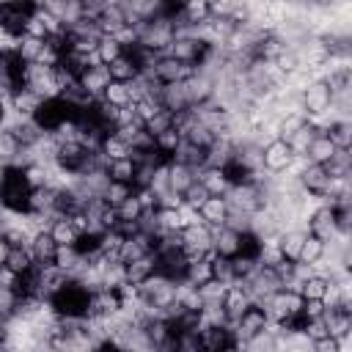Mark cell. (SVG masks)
I'll list each match as a JSON object with an SVG mask.
<instances>
[{
	"label": "cell",
	"instance_id": "cell-1",
	"mask_svg": "<svg viewBox=\"0 0 352 352\" xmlns=\"http://www.w3.org/2000/svg\"><path fill=\"white\" fill-rule=\"evenodd\" d=\"M91 286H85L80 278H69L47 300L58 316H91Z\"/></svg>",
	"mask_w": 352,
	"mask_h": 352
},
{
	"label": "cell",
	"instance_id": "cell-2",
	"mask_svg": "<svg viewBox=\"0 0 352 352\" xmlns=\"http://www.w3.org/2000/svg\"><path fill=\"white\" fill-rule=\"evenodd\" d=\"M30 182L25 176V168L22 165H8L3 170V179H0V201L8 212H19L25 214L28 206H30Z\"/></svg>",
	"mask_w": 352,
	"mask_h": 352
},
{
	"label": "cell",
	"instance_id": "cell-3",
	"mask_svg": "<svg viewBox=\"0 0 352 352\" xmlns=\"http://www.w3.org/2000/svg\"><path fill=\"white\" fill-rule=\"evenodd\" d=\"M33 124L41 129V132H55L60 124H66V121H77L80 118V110L77 107H72L60 94L58 96H47V99H41V104L33 110Z\"/></svg>",
	"mask_w": 352,
	"mask_h": 352
},
{
	"label": "cell",
	"instance_id": "cell-4",
	"mask_svg": "<svg viewBox=\"0 0 352 352\" xmlns=\"http://www.w3.org/2000/svg\"><path fill=\"white\" fill-rule=\"evenodd\" d=\"M209 47H212V44L201 41V38L192 36V33H179V36H173V41L168 44L165 55L182 60V63H187V66H198V63L204 60V55H206Z\"/></svg>",
	"mask_w": 352,
	"mask_h": 352
},
{
	"label": "cell",
	"instance_id": "cell-5",
	"mask_svg": "<svg viewBox=\"0 0 352 352\" xmlns=\"http://www.w3.org/2000/svg\"><path fill=\"white\" fill-rule=\"evenodd\" d=\"M179 239H182V248L184 253L190 256V261L195 258H206L212 253V228L206 223H192V226H184L179 231Z\"/></svg>",
	"mask_w": 352,
	"mask_h": 352
},
{
	"label": "cell",
	"instance_id": "cell-6",
	"mask_svg": "<svg viewBox=\"0 0 352 352\" xmlns=\"http://www.w3.org/2000/svg\"><path fill=\"white\" fill-rule=\"evenodd\" d=\"M333 104V91L324 80H314L300 91V107L305 116H322Z\"/></svg>",
	"mask_w": 352,
	"mask_h": 352
},
{
	"label": "cell",
	"instance_id": "cell-7",
	"mask_svg": "<svg viewBox=\"0 0 352 352\" xmlns=\"http://www.w3.org/2000/svg\"><path fill=\"white\" fill-rule=\"evenodd\" d=\"M305 231L308 234H314L316 239H322V242H330V239H336V234H338V223H336V206L333 204H319L314 212H311V217L305 220Z\"/></svg>",
	"mask_w": 352,
	"mask_h": 352
},
{
	"label": "cell",
	"instance_id": "cell-8",
	"mask_svg": "<svg viewBox=\"0 0 352 352\" xmlns=\"http://www.w3.org/2000/svg\"><path fill=\"white\" fill-rule=\"evenodd\" d=\"M292 160H294V151L283 138H272L261 146V168L267 173H283L292 165Z\"/></svg>",
	"mask_w": 352,
	"mask_h": 352
},
{
	"label": "cell",
	"instance_id": "cell-9",
	"mask_svg": "<svg viewBox=\"0 0 352 352\" xmlns=\"http://www.w3.org/2000/svg\"><path fill=\"white\" fill-rule=\"evenodd\" d=\"M25 85L33 88L41 99H47V96H58V94H60V85H58V80H55V66H44V63H36V60L28 63Z\"/></svg>",
	"mask_w": 352,
	"mask_h": 352
},
{
	"label": "cell",
	"instance_id": "cell-10",
	"mask_svg": "<svg viewBox=\"0 0 352 352\" xmlns=\"http://www.w3.org/2000/svg\"><path fill=\"white\" fill-rule=\"evenodd\" d=\"M192 72H195V66H187V63H182V60H176V58H170V55L162 52V55L154 60L151 72H146V74H151L157 82H182V80H187Z\"/></svg>",
	"mask_w": 352,
	"mask_h": 352
},
{
	"label": "cell",
	"instance_id": "cell-11",
	"mask_svg": "<svg viewBox=\"0 0 352 352\" xmlns=\"http://www.w3.org/2000/svg\"><path fill=\"white\" fill-rule=\"evenodd\" d=\"M201 349H206V352L236 349L231 324H201Z\"/></svg>",
	"mask_w": 352,
	"mask_h": 352
},
{
	"label": "cell",
	"instance_id": "cell-12",
	"mask_svg": "<svg viewBox=\"0 0 352 352\" xmlns=\"http://www.w3.org/2000/svg\"><path fill=\"white\" fill-rule=\"evenodd\" d=\"M297 182H300V190H305V192H311V195H322V198H324L327 184H330V173H327V168H324V165H319V162H305V165H302V170L297 173Z\"/></svg>",
	"mask_w": 352,
	"mask_h": 352
},
{
	"label": "cell",
	"instance_id": "cell-13",
	"mask_svg": "<svg viewBox=\"0 0 352 352\" xmlns=\"http://www.w3.org/2000/svg\"><path fill=\"white\" fill-rule=\"evenodd\" d=\"M160 104L170 113H184L192 107L190 102V94H187V85L184 80L182 82H162L160 85Z\"/></svg>",
	"mask_w": 352,
	"mask_h": 352
},
{
	"label": "cell",
	"instance_id": "cell-14",
	"mask_svg": "<svg viewBox=\"0 0 352 352\" xmlns=\"http://www.w3.org/2000/svg\"><path fill=\"white\" fill-rule=\"evenodd\" d=\"M239 234L236 228L231 226H217L212 228V253L217 256H226V258H234L239 253Z\"/></svg>",
	"mask_w": 352,
	"mask_h": 352
},
{
	"label": "cell",
	"instance_id": "cell-15",
	"mask_svg": "<svg viewBox=\"0 0 352 352\" xmlns=\"http://www.w3.org/2000/svg\"><path fill=\"white\" fill-rule=\"evenodd\" d=\"M77 82L91 94V96H102V91L107 88L110 82V72H107V63H94V66H85L77 77Z\"/></svg>",
	"mask_w": 352,
	"mask_h": 352
},
{
	"label": "cell",
	"instance_id": "cell-16",
	"mask_svg": "<svg viewBox=\"0 0 352 352\" xmlns=\"http://www.w3.org/2000/svg\"><path fill=\"white\" fill-rule=\"evenodd\" d=\"M198 214H201V220H204L209 228L226 226V217H228V201H226V195H209V198L198 206Z\"/></svg>",
	"mask_w": 352,
	"mask_h": 352
},
{
	"label": "cell",
	"instance_id": "cell-17",
	"mask_svg": "<svg viewBox=\"0 0 352 352\" xmlns=\"http://www.w3.org/2000/svg\"><path fill=\"white\" fill-rule=\"evenodd\" d=\"M30 253H33V261L36 264H55V256H58V242L50 236V231H36L30 236Z\"/></svg>",
	"mask_w": 352,
	"mask_h": 352
},
{
	"label": "cell",
	"instance_id": "cell-18",
	"mask_svg": "<svg viewBox=\"0 0 352 352\" xmlns=\"http://www.w3.org/2000/svg\"><path fill=\"white\" fill-rule=\"evenodd\" d=\"M198 179V170L195 168H190V165H184V162H168V190H173V192H184L192 182Z\"/></svg>",
	"mask_w": 352,
	"mask_h": 352
},
{
	"label": "cell",
	"instance_id": "cell-19",
	"mask_svg": "<svg viewBox=\"0 0 352 352\" xmlns=\"http://www.w3.org/2000/svg\"><path fill=\"white\" fill-rule=\"evenodd\" d=\"M305 234L308 231L302 226H294V228H286V231L278 234V248H280L283 258H289V261H297L300 258V248L305 242Z\"/></svg>",
	"mask_w": 352,
	"mask_h": 352
},
{
	"label": "cell",
	"instance_id": "cell-20",
	"mask_svg": "<svg viewBox=\"0 0 352 352\" xmlns=\"http://www.w3.org/2000/svg\"><path fill=\"white\" fill-rule=\"evenodd\" d=\"M198 182L209 190V195H226L228 187H231L226 170H223V168H214V165H204V168L198 170Z\"/></svg>",
	"mask_w": 352,
	"mask_h": 352
},
{
	"label": "cell",
	"instance_id": "cell-21",
	"mask_svg": "<svg viewBox=\"0 0 352 352\" xmlns=\"http://www.w3.org/2000/svg\"><path fill=\"white\" fill-rule=\"evenodd\" d=\"M336 151H338V148H336V143H333L324 132H316V135L311 138V143H308V148H305V154H302V157H305L308 162H319V165H324Z\"/></svg>",
	"mask_w": 352,
	"mask_h": 352
},
{
	"label": "cell",
	"instance_id": "cell-22",
	"mask_svg": "<svg viewBox=\"0 0 352 352\" xmlns=\"http://www.w3.org/2000/svg\"><path fill=\"white\" fill-rule=\"evenodd\" d=\"M148 275H154V250L124 264V280H129V283H135V286H140Z\"/></svg>",
	"mask_w": 352,
	"mask_h": 352
},
{
	"label": "cell",
	"instance_id": "cell-23",
	"mask_svg": "<svg viewBox=\"0 0 352 352\" xmlns=\"http://www.w3.org/2000/svg\"><path fill=\"white\" fill-rule=\"evenodd\" d=\"M107 72H110V80L129 82V80H135V77L140 74V66H138V63H135V58L124 50L116 60H110V63H107Z\"/></svg>",
	"mask_w": 352,
	"mask_h": 352
},
{
	"label": "cell",
	"instance_id": "cell-24",
	"mask_svg": "<svg viewBox=\"0 0 352 352\" xmlns=\"http://www.w3.org/2000/svg\"><path fill=\"white\" fill-rule=\"evenodd\" d=\"M41 104V96L33 91V88H28V85H22V88H16L14 94H11V99H8V107L14 110V113H19V116H33V110Z\"/></svg>",
	"mask_w": 352,
	"mask_h": 352
},
{
	"label": "cell",
	"instance_id": "cell-25",
	"mask_svg": "<svg viewBox=\"0 0 352 352\" xmlns=\"http://www.w3.org/2000/svg\"><path fill=\"white\" fill-rule=\"evenodd\" d=\"M47 231H50V236H52L58 245H74V242H77V236H80V231L74 228V223H72L69 217H63V214L52 217Z\"/></svg>",
	"mask_w": 352,
	"mask_h": 352
},
{
	"label": "cell",
	"instance_id": "cell-26",
	"mask_svg": "<svg viewBox=\"0 0 352 352\" xmlns=\"http://www.w3.org/2000/svg\"><path fill=\"white\" fill-rule=\"evenodd\" d=\"M19 151H22V143L19 138L8 129V126H0V165H16L19 160Z\"/></svg>",
	"mask_w": 352,
	"mask_h": 352
},
{
	"label": "cell",
	"instance_id": "cell-27",
	"mask_svg": "<svg viewBox=\"0 0 352 352\" xmlns=\"http://www.w3.org/2000/svg\"><path fill=\"white\" fill-rule=\"evenodd\" d=\"M324 135L336 143V148H352V124L349 118H336L324 126Z\"/></svg>",
	"mask_w": 352,
	"mask_h": 352
},
{
	"label": "cell",
	"instance_id": "cell-28",
	"mask_svg": "<svg viewBox=\"0 0 352 352\" xmlns=\"http://www.w3.org/2000/svg\"><path fill=\"white\" fill-rule=\"evenodd\" d=\"M182 16L187 28L209 22V0H182Z\"/></svg>",
	"mask_w": 352,
	"mask_h": 352
},
{
	"label": "cell",
	"instance_id": "cell-29",
	"mask_svg": "<svg viewBox=\"0 0 352 352\" xmlns=\"http://www.w3.org/2000/svg\"><path fill=\"white\" fill-rule=\"evenodd\" d=\"M99 99H102V102H107V104H113V107H124V104H129V102H132L129 82L110 80V82H107V88L102 91V96H99Z\"/></svg>",
	"mask_w": 352,
	"mask_h": 352
},
{
	"label": "cell",
	"instance_id": "cell-30",
	"mask_svg": "<svg viewBox=\"0 0 352 352\" xmlns=\"http://www.w3.org/2000/svg\"><path fill=\"white\" fill-rule=\"evenodd\" d=\"M104 170H107V179H113V182H129L132 184V179H135V160L132 157L107 160Z\"/></svg>",
	"mask_w": 352,
	"mask_h": 352
},
{
	"label": "cell",
	"instance_id": "cell-31",
	"mask_svg": "<svg viewBox=\"0 0 352 352\" xmlns=\"http://www.w3.org/2000/svg\"><path fill=\"white\" fill-rule=\"evenodd\" d=\"M143 204H140V198H138V192H132V195H126L118 206H116V214H118V223H138L140 217H143Z\"/></svg>",
	"mask_w": 352,
	"mask_h": 352
},
{
	"label": "cell",
	"instance_id": "cell-32",
	"mask_svg": "<svg viewBox=\"0 0 352 352\" xmlns=\"http://www.w3.org/2000/svg\"><path fill=\"white\" fill-rule=\"evenodd\" d=\"M36 261H33V253H30V248L28 245H11V253H8V261H6V267L11 270V272H25V270H30Z\"/></svg>",
	"mask_w": 352,
	"mask_h": 352
},
{
	"label": "cell",
	"instance_id": "cell-33",
	"mask_svg": "<svg viewBox=\"0 0 352 352\" xmlns=\"http://www.w3.org/2000/svg\"><path fill=\"white\" fill-rule=\"evenodd\" d=\"M226 283H220V280H214V278H209V280H204V283H198V294H201V308L204 305H223V294H226Z\"/></svg>",
	"mask_w": 352,
	"mask_h": 352
},
{
	"label": "cell",
	"instance_id": "cell-34",
	"mask_svg": "<svg viewBox=\"0 0 352 352\" xmlns=\"http://www.w3.org/2000/svg\"><path fill=\"white\" fill-rule=\"evenodd\" d=\"M99 151L107 157V160H118V157H129V143L121 140L116 132H107L99 143Z\"/></svg>",
	"mask_w": 352,
	"mask_h": 352
},
{
	"label": "cell",
	"instance_id": "cell-35",
	"mask_svg": "<svg viewBox=\"0 0 352 352\" xmlns=\"http://www.w3.org/2000/svg\"><path fill=\"white\" fill-rule=\"evenodd\" d=\"M327 280H330V278L314 272V275H308V278L297 286V292L302 294V300H322V294H324V289H327Z\"/></svg>",
	"mask_w": 352,
	"mask_h": 352
},
{
	"label": "cell",
	"instance_id": "cell-36",
	"mask_svg": "<svg viewBox=\"0 0 352 352\" xmlns=\"http://www.w3.org/2000/svg\"><path fill=\"white\" fill-rule=\"evenodd\" d=\"M124 52V44L116 38V36H99V41H96V58L102 60V63H110V60H116L118 55Z\"/></svg>",
	"mask_w": 352,
	"mask_h": 352
},
{
	"label": "cell",
	"instance_id": "cell-37",
	"mask_svg": "<svg viewBox=\"0 0 352 352\" xmlns=\"http://www.w3.org/2000/svg\"><path fill=\"white\" fill-rule=\"evenodd\" d=\"M209 267H212V278L220 280V283H234V264L231 258L226 256H217V253H209Z\"/></svg>",
	"mask_w": 352,
	"mask_h": 352
},
{
	"label": "cell",
	"instance_id": "cell-38",
	"mask_svg": "<svg viewBox=\"0 0 352 352\" xmlns=\"http://www.w3.org/2000/svg\"><path fill=\"white\" fill-rule=\"evenodd\" d=\"M135 192V187L129 184V182H113V179H107V184H104V190H102V198L110 204V206H118L126 195H132Z\"/></svg>",
	"mask_w": 352,
	"mask_h": 352
},
{
	"label": "cell",
	"instance_id": "cell-39",
	"mask_svg": "<svg viewBox=\"0 0 352 352\" xmlns=\"http://www.w3.org/2000/svg\"><path fill=\"white\" fill-rule=\"evenodd\" d=\"M316 132H319V129H314V126L305 121L297 132H292V135H289V138H283V140L292 146V151H294V154H305V148H308V143H311V138H314Z\"/></svg>",
	"mask_w": 352,
	"mask_h": 352
},
{
	"label": "cell",
	"instance_id": "cell-40",
	"mask_svg": "<svg viewBox=\"0 0 352 352\" xmlns=\"http://www.w3.org/2000/svg\"><path fill=\"white\" fill-rule=\"evenodd\" d=\"M322 256H324V242H322V239H316L314 234H305V242H302V248H300V258H297V261L316 264Z\"/></svg>",
	"mask_w": 352,
	"mask_h": 352
},
{
	"label": "cell",
	"instance_id": "cell-41",
	"mask_svg": "<svg viewBox=\"0 0 352 352\" xmlns=\"http://www.w3.org/2000/svg\"><path fill=\"white\" fill-rule=\"evenodd\" d=\"M16 305H19V294L14 292V286L0 283V319H11L16 314Z\"/></svg>",
	"mask_w": 352,
	"mask_h": 352
},
{
	"label": "cell",
	"instance_id": "cell-42",
	"mask_svg": "<svg viewBox=\"0 0 352 352\" xmlns=\"http://www.w3.org/2000/svg\"><path fill=\"white\" fill-rule=\"evenodd\" d=\"M143 126H146V132H148V135H154V138H157L160 132H165V129H170V126H173V113H170V110H165V107H160V110H157V113H154Z\"/></svg>",
	"mask_w": 352,
	"mask_h": 352
},
{
	"label": "cell",
	"instance_id": "cell-43",
	"mask_svg": "<svg viewBox=\"0 0 352 352\" xmlns=\"http://www.w3.org/2000/svg\"><path fill=\"white\" fill-rule=\"evenodd\" d=\"M182 143V135L176 132V126H170V129H165V132H160L157 138H154V146H157V151H162L168 160L173 157V151H176V146Z\"/></svg>",
	"mask_w": 352,
	"mask_h": 352
},
{
	"label": "cell",
	"instance_id": "cell-44",
	"mask_svg": "<svg viewBox=\"0 0 352 352\" xmlns=\"http://www.w3.org/2000/svg\"><path fill=\"white\" fill-rule=\"evenodd\" d=\"M176 349L179 352H198L201 349V333L198 330H179L176 333Z\"/></svg>",
	"mask_w": 352,
	"mask_h": 352
},
{
	"label": "cell",
	"instance_id": "cell-45",
	"mask_svg": "<svg viewBox=\"0 0 352 352\" xmlns=\"http://www.w3.org/2000/svg\"><path fill=\"white\" fill-rule=\"evenodd\" d=\"M206 198H209V190H206V187H204L198 179H195V182H192V184H190V187L182 192V201H184V204H190V206H195V209H198V206H201Z\"/></svg>",
	"mask_w": 352,
	"mask_h": 352
},
{
	"label": "cell",
	"instance_id": "cell-46",
	"mask_svg": "<svg viewBox=\"0 0 352 352\" xmlns=\"http://www.w3.org/2000/svg\"><path fill=\"white\" fill-rule=\"evenodd\" d=\"M176 209H179V217H182V228H184V226H192V223H204L195 206H190V204H184V201H182Z\"/></svg>",
	"mask_w": 352,
	"mask_h": 352
},
{
	"label": "cell",
	"instance_id": "cell-47",
	"mask_svg": "<svg viewBox=\"0 0 352 352\" xmlns=\"http://www.w3.org/2000/svg\"><path fill=\"white\" fill-rule=\"evenodd\" d=\"M8 253H11V242H8V236L0 231V267H6V261H8Z\"/></svg>",
	"mask_w": 352,
	"mask_h": 352
},
{
	"label": "cell",
	"instance_id": "cell-48",
	"mask_svg": "<svg viewBox=\"0 0 352 352\" xmlns=\"http://www.w3.org/2000/svg\"><path fill=\"white\" fill-rule=\"evenodd\" d=\"M6 110H8V104L0 99V126H3V121H6Z\"/></svg>",
	"mask_w": 352,
	"mask_h": 352
},
{
	"label": "cell",
	"instance_id": "cell-49",
	"mask_svg": "<svg viewBox=\"0 0 352 352\" xmlns=\"http://www.w3.org/2000/svg\"><path fill=\"white\" fill-rule=\"evenodd\" d=\"M3 170H6V165H0V179H3Z\"/></svg>",
	"mask_w": 352,
	"mask_h": 352
}]
</instances>
